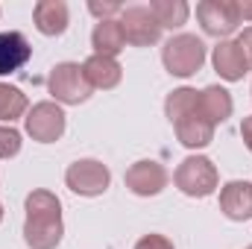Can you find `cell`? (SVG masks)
Wrapping results in <instances>:
<instances>
[{"mask_svg":"<svg viewBox=\"0 0 252 249\" xmlns=\"http://www.w3.org/2000/svg\"><path fill=\"white\" fill-rule=\"evenodd\" d=\"M27 220H24V241L30 249H56L62 241V202L50 190H30L27 202Z\"/></svg>","mask_w":252,"mask_h":249,"instance_id":"1","label":"cell"},{"mask_svg":"<svg viewBox=\"0 0 252 249\" xmlns=\"http://www.w3.org/2000/svg\"><path fill=\"white\" fill-rule=\"evenodd\" d=\"M161 62L173 76H193L205 62V44L190 32H179L161 47Z\"/></svg>","mask_w":252,"mask_h":249,"instance_id":"2","label":"cell"},{"mask_svg":"<svg viewBox=\"0 0 252 249\" xmlns=\"http://www.w3.org/2000/svg\"><path fill=\"white\" fill-rule=\"evenodd\" d=\"M173 182H176V187H179L185 196L202 199V196H208V193L217 190L220 176H217V167L211 164V158H205V156H188V158L176 167Z\"/></svg>","mask_w":252,"mask_h":249,"instance_id":"3","label":"cell"},{"mask_svg":"<svg viewBox=\"0 0 252 249\" xmlns=\"http://www.w3.org/2000/svg\"><path fill=\"white\" fill-rule=\"evenodd\" d=\"M196 21L205 35L226 41L241 27V6L238 0H202L196 3Z\"/></svg>","mask_w":252,"mask_h":249,"instance_id":"4","label":"cell"},{"mask_svg":"<svg viewBox=\"0 0 252 249\" xmlns=\"http://www.w3.org/2000/svg\"><path fill=\"white\" fill-rule=\"evenodd\" d=\"M47 88H50L53 100H56V103H64V106H79V103H85V100L91 97V91H94V88L88 85V79H85L82 64H76V62L56 64V67L50 70Z\"/></svg>","mask_w":252,"mask_h":249,"instance_id":"5","label":"cell"},{"mask_svg":"<svg viewBox=\"0 0 252 249\" xmlns=\"http://www.w3.org/2000/svg\"><path fill=\"white\" fill-rule=\"evenodd\" d=\"M109 182H112V173L97 158H79L64 170V185L79 196H100L109 190Z\"/></svg>","mask_w":252,"mask_h":249,"instance_id":"6","label":"cell"},{"mask_svg":"<svg viewBox=\"0 0 252 249\" xmlns=\"http://www.w3.org/2000/svg\"><path fill=\"white\" fill-rule=\"evenodd\" d=\"M121 27H124L126 44L132 47H153L161 38V27L156 21V15L150 12V6H124L121 12Z\"/></svg>","mask_w":252,"mask_h":249,"instance_id":"7","label":"cell"},{"mask_svg":"<svg viewBox=\"0 0 252 249\" xmlns=\"http://www.w3.org/2000/svg\"><path fill=\"white\" fill-rule=\"evenodd\" d=\"M24 124H27V135H30L32 141H38V144H53V141H59L64 135V112H62L59 103L44 100V103H35V106L27 112Z\"/></svg>","mask_w":252,"mask_h":249,"instance_id":"8","label":"cell"},{"mask_svg":"<svg viewBox=\"0 0 252 249\" xmlns=\"http://www.w3.org/2000/svg\"><path fill=\"white\" fill-rule=\"evenodd\" d=\"M167 179H170V176H167L164 164H158V161H153V158L135 161L124 176L126 187H129L135 196H156V193H161V190L167 187Z\"/></svg>","mask_w":252,"mask_h":249,"instance_id":"9","label":"cell"},{"mask_svg":"<svg viewBox=\"0 0 252 249\" xmlns=\"http://www.w3.org/2000/svg\"><path fill=\"white\" fill-rule=\"evenodd\" d=\"M220 211L235 220V223H244L252 217V182H226L220 187Z\"/></svg>","mask_w":252,"mask_h":249,"instance_id":"10","label":"cell"},{"mask_svg":"<svg viewBox=\"0 0 252 249\" xmlns=\"http://www.w3.org/2000/svg\"><path fill=\"white\" fill-rule=\"evenodd\" d=\"M30 56H32V47L21 32H15V30L0 32V76L18 73L30 62Z\"/></svg>","mask_w":252,"mask_h":249,"instance_id":"11","label":"cell"},{"mask_svg":"<svg viewBox=\"0 0 252 249\" xmlns=\"http://www.w3.org/2000/svg\"><path fill=\"white\" fill-rule=\"evenodd\" d=\"M211 62H214V70L226 79V82H238V79H244V73L250 70V64H247V56H244V50H241V44L238 41H220L217 47H214V56H211Z\"/></svg>","mask_w":252,"mask_h":249,"instance_id":"12","label":"cell"},{"mask_svg":"<svg viewBox=\"0 0 252 249\" xmlns=\"http://www.w3.org/2000/svg\"><path fill=\"white\" fill-rule=\"evenodd\" d=\"M82 70H85L88 85L91 88H103V91L118 88L121 79H124V67L118 64V59H112V56H97L94 53V56H88L82 62Z\"/></svg>","mask_w":252,"mask_h":249,"instance_id":"13","label":"cell"},{"mask_svg":"<svg viewBox=\"0 0 252 249\" xmlns=\"http://www.w3.org/2000/svg\"><path fill=\"white\" fill-rule=\"evenodd\" d=\"M232 109H235V103H232V94H229L226 88L208 85V88L199 91V115H202L211 126L229 121V118H232Z\"/></svg>","mask_w":252,"mask_h":249,"instance_id":"14","label":"cell"},{"mask_svg":"<svg viewBox=\"0 0 252 249\" xmlns=\"http://www.w3.org/2000/svg\"><path fill=\"white\" fill-rule=\"evenodd\" d=\"M35 30L41 35H62L67 30V3L64 0H41L32 9Z\"/></svg>","mask_w":252,"mask_h":249,"instance_id":"15","label":"cell"},{"mask_svg":"<svg viewBox=\"0 0 252 249\" xmlns=\"http://www.w3.org/2000/svg\"><path fill=\"white\" fill-rule=\"evenodd\" d=\"M91 47L97 56H118L121 50L126 47V35H124V27L121 21H97L94 32H91Z\"/></svg>","mask_w":252,"mask_h":249,"instance_id":"16","label":"cell"},{"mask_svg":"<svg viewBox=\"0 0 252 249\" xmlns=\"http://www.w3.org/2000/svg\"><path fill=\"white\" fill-rule=\"evenodd\" d=\"M173 129H176L179 144H185L188 150H202V147H208L214 141V126L208 124L199 112L185 118V121H179V124H173Z\"/></svg>","mask_w":252,"mask_h":249,"instance_id":"17","label":"cell"},{"mask_svg":"<svg viewBox=\"0 0 252 249\" xmlns=\"http://www.w3.org/2000/svg\"><path fill=\"white\" fill-rule=\"evenodd\" d=\"M196 112H199V91H193V88H176L164 100V115L170 124H179Z\"/></svg>","mask_w":252,"mask_h":249,"instance_id":"18","label":"cell"},{"mask_svg":"<svg viewBox=\"0 0 252 249\" xmlns=\"http://www.w3.org/2000/svg\"><path fill=\"white\" fill-rule=\"evenodd\" d=\"M150 12L156 15L161 30H179L190 15V6L185 0H150Z\"/></svg>","mask_w":252,"mask_h":249,"instance_id":"19","label":"cell"},{"mask_svg":"<svg viewBox=\"0 0 252 249\" xmlns=\"http://www.w3.org/2000/svg\"><path fill=\"white\" fill-rule=\"evenodd\" d=\"M27 112H30L27 94H24L21 88H15V85L0 82V121H6V124L12 126V121L24 118Z\"/></svg>","mask_w":252,"mask_h":249,"instance_id":"20","label":"cell"},{"mask_svg":"<svg viewBox=\"0 0 252 249\" xmlns=\"http://www.w3.org/2000/svg\"><path fill=\"white\" fill-rule=\"evenodd\" d=\"M21 153V132L12 126H0V158H15Z\"/></svg>","mask_w":252,"mask_h":249,"instance_id":"21","label":"cell"},{"mask_svg":"<svg viewBox=\"0 0 252 249\" xmlns=\"http://www.w3.org/2000/svg\"><path fill=\"white\" fill-rule=\"evenodd\" d=\"M88 12H91L94 18H100V21H115V15L124 12V6H121L118 0H106V3L91 0V3H88Z\"/></svg>","mask_w":252,"mask_h":249,"instance_id":"22","label":"cell"},{"mask_svg":"<svg viewBox=\"0 0 252 249\" xmlns=\"http://www.w3.org/2000/svg\"><path fill=\"white\" fill-rule=\"evenodd\" d=\"M135 249H173V241L170 238H164V235H144Z\"/></svg>","mask_w":252,"mask_h":249,"instance_id":"23","label":"cell"},{"mask_svg":"<svg viewBox=\"0 0 252 249\" xmlns=\"http://www.w3.org/2000/svg\"><path fill=\"white\" fill-rule=\"evenodd\" d=\"M238 44H241V50H244V56H247V64H250V70H252V27H247V30L238 35Z\"/></svg>","mask_w":252,"mask_h":249,"instance_id":"24","label":"cell"},{"mask_svg":"<svg viewBox=\"0 0 252 249\" xmlns=\"http://www.w3.org/2000/svg\"><path fill=\"white\" fill-rule=\"evenodd\" d=\"M241 138H244L247 150L252 153V115H250V118H244V124H241Z\"/></svg>","mask_w":252,"mask_h":249,"instance_id":"25","label":"cell"},{"mask_svg":"<svg viewBox=\"0 0 252 249\" xmlns=\"http://www.w3.org/2000/svg\"><path fill=\"white\" fill-rule=\"evenodd\" d=\"M238 6H241V21H252V0H238Z\"/></svg>","mask_w":252,"mask_h":249,"instance_id":"26","label":"cell"},{"mask_svg":"<svg viewBox=\"0 0 252 249\" xmlns=\"http://www.w3.org/2000/svg\"><path fill=\"white\" fill-rule=\"evenodd\" d=\"M0 220H3V205H0Z\"/></svg>","mask_w":252,"mask_h":249,"instance_id":"27","label":"cell"},{"mask_svg":"<svg viewBox=\"0 0 252 249\" xmlns=\"http://www.w3.org/2000/svg\"><path fill=\"white\" fill-rule=\"evenodd\" d=\"M247 249H252V247H247Z\"/></svg>","mask_w":252,"mask_h":249,"instance_id":"28","label":"cell"}]
</instances>
